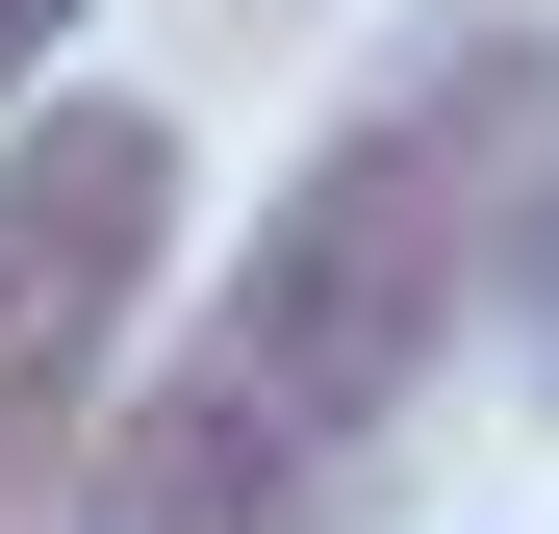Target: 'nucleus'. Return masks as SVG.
<instances>
[{
  "label": "nucleus",
  "instance_id": "4",
  "mask_svg": "<svg viewBox=\"0 0 559 534\" xmlns=\"http://www.w3.org/2000/svg\"><path fill=\"white\" fill-rule=\"evenodd\" d=\"M534 382H559V229H534Z\"/></svg>",
  "mask_w": 559,
  "mask_h": 534
},
{
  "label": "nucleus",
  "instance_id": "3",
  "mask_svg": "<svg viewBox=\"0 0 559 534\" xmlns=\"http://www.w3.org/2000/svg\"><path fill=\"white\" fill-rule=\"evenodd\" d=\"M76 26H103V0H0V103H26V76H51Z\"/></svg>",
  "mask_w": 559,
  "mask_h": 534
},
{
  "label": "nucleus",
  "instance_id": "1",
  "mask_svg": "<svg viewBox=\"0 0 559 534\" xmlns=\"http://www.w3.org/2000/svg\"><path fill=\"white\" fill-rule=\"evenodd\" d=\"M559 229V26H407L356 103L306 128V178L254 204L229 306L128 382L103 432V534H356L407 382L457 356V306H509Z\"/></svg>",
  "mask_w": 559,
  "mask_h": 534
},
{
  "label": "nucleus",
  "instance_id": "2",
  "mask_svg": "<svg viewBox=\"0 0 559 534\" xmlns=\"http://www.w3.org/2000/svg\"><path fill=\"white\" fill-rule=\"evenodd\" d=\"M103 432H128V356L0 331V534H103Z\"/></svg>",
  "mask_w": 559,
  "mask_h": 534
}]
</instances>
